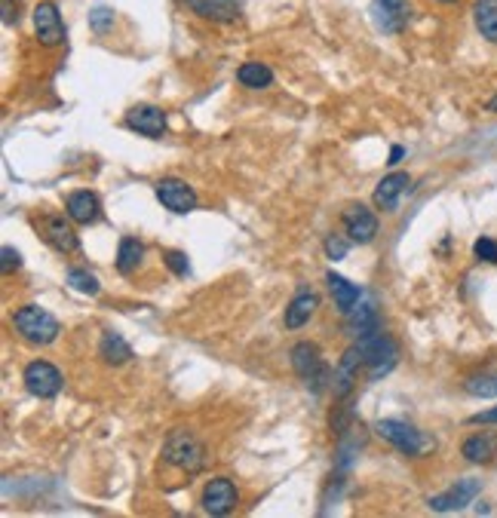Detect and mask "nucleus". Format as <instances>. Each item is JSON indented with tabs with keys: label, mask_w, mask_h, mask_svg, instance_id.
I'll use <instances>...</instances> for the list:
<instances>
[{
	"label": "nucleus",
	"mask_w": 497,
	"mask_h": 518,
	"mask_svg": "<svg viewBox=\"0 0 497 518\" xmlns=\"http://www.w3.org/2000/svg\"><path fill=\"white\" fill-rule=\"evenodd\" d=\"M289 356H292L295 375H298L301 381H305L307 390L323 393L325 386H332V371H329V365H325L323 350H320L316 344H310V341L295 344Z\"/></svg>",
	"instance_id": "nucleus-5"
},
{
	"label": "nucleus",
	"mask_w": 497,
	"mask_h": 518,
	"mask_svg": "<svg viewBox=\"0 0 497 518\" xmlns=\"http://www.w3.org/2000/svg\"><path fill=\"white\" fill-rule=\"evenodd\" d=\"M13 19H19V13H13V0H4V25H13Z\"/></svg>",
	"instance_id": "nucleus-35"
},
{
	"label": "nucleus",
	"mask_w": 497,
	"mask_h": 518,
	"mask_svg": "<svg viewBox=\"0 0 497 518\" xmlns=\"http://www.w3.org/2000/svg\"><path fill=\"white\" fill-rule=\"evenodd\" d=\"M485 111L497 114V92H494V96H492V98H488V102H485Z\"/></svg>",
	"instance_id": "nucleus-37"
},
{
	"label": "nucleus",
	"mask_w": 497,
	"mask_h": 518,
	"mask_svg": "<svg viewBox=\"0 0 497 518\" xmlns=\"http://www.w3.org/2000/svg\"><path fill=\"white\" fill-rule=\"evenodd\" d=\"M154 193H157L163 208H169V212L175 215H188L197 208V193H193L191 184L182 181V178H160V181L154 184Z\"/></svg>",
	"instance_id": "nucleus-12"
},
{
	"label": "nucleus",
	"mask_w": 497,
	"mask_h": 518,
	"mask_svg": "<svg viewBox=\"0 0 497 518\" xmlns=\"http://www.w3.org/2000/svg\"><path fill=\"white\" fill-rule=\"evenodd\" d=\"M184 6L200 15L206 22H219V25H228V22H237L239 15V0H184Z\"/></svg>",
	"instance_id": "nucleus-19"
},
{
	"label": "nucleus",
	"mask_w": 497,
	"mask_h": 518,
	"mask_svg": "<svg viewBox=\"0 0 497 518\" xmlns=\"http://www.w3.org/2000/svg\"><path fill=\"white\" fill-rule=\"evenodd\" d=\"M68 285L77 289V291H83V295H98V289H102L96 276H92L89 270H83V267H71V270H68Z\"/></svg>",
	"instance_id": "nucleus-28"
},
{
	"label": "nucleus",
	"mask_w": 497,
	"mask_h": 518,
	"mask_svg": "<svg viewBox=\"0 0 497 518\" xmlns=\"http://www.w3.org/2000/svg\"><path fill=\"white\" fill-rule=\"evenodd\" d=\"M353 239H344V236H325V254H329L332 261H341L347 258V249H351Z\"/></svg>",
	"instance_id": "nucleus-31"
},
{
	"label": "nucleus",
	"mask_w": 497,
	"mask_h": 518,
	"mask_svg": "<svg viewBox=\"0 0 497 518\" xmlns=\"http://www.w3.org/2000/svg\"><path fill=\"white\" fill-rule=\"evenodd\" d=\"M163 264L173 270L175 276H188L191 273L188 254H182V252H163Z\"/></svg>",
	"instance_id": "nucleus-32"
},
{
	"label": "nucleus",
	"mask_w": 497,
	"mask_h": 518,
	"mask_svg": "<svg viewBox=\"0 0 497 518\" xmlns=\"http://www.w3.org/2000/svg\"><path fill=\"white\" fill-rule=\"evenodd\" d=\"M473 22H476L479 34L497 46V0H476L473 4Z\"/></svg>",
	"instance_id": "nucleus-23"
},
{
	"label": "nucleus",
	"mask_w": 497,
	"mask_h": 518,
	"mask_svg": "<svg viewBox=\"0 0 497 518\" xmlns=\"http://www.w3.org/2000/svg\"><path fill=\"white\" fill-rule=\"evenodd\" d=\"M461 458L473 463V467H488V463L497 460V432L494 430H483L473 432L461 442Z\"/></svg>",
	"instance_id": "nucleus-15"
},
{
	"label": "nucleus",
	"mask_w": 497,
	"mask_h": 518,
	"mask_svg": "<svg viewBox=\"0 0 497 518\" xmlns=\"http://www.w3.org/2000/svg\"><path fill=\"white\" fill-rule=\"evenodd\" d=\"M433 4H442V6H452V4H457V0H433Z\"/></svg>",
	"instance_id": "nucleus-38"
},
{
	"label": "nucleus",
	"mask_w": 497,
	"mask_h": 518,
	"mask_svg": "<svg viewBox=\"0 0 497 518\" xmlns=\"http://www.w3.org/2000/svg\"><path fill=\"white\" fill-rule=\"evenodd\" d=\"M325 282H329L332 298H335V307L341 310V316H347V313H351L353 307L362 301V289H360V285L351 282V280H344V276L335 273V270H332V273L325 276Z\"/></svg>",
	"instance_id": "nucleus-21"
},
{
	"label": "nucleus",
	"mask_w": 497,
	"mask_h": 518,
	"mask_svg": "<svg viewBox=\"0 0 497 518\" xmlns=\"http://www.w3.org/2000/svg\"><path fill=\"white\" fill-rule=\"evenodd\" d=\"M22 384H25V390L31 393V396L52 399V396H59V393H61L65 377H61V371L52 365V362L34 359V362H28L25 371H22Z\"/></svg>",
	"instance_id": "nucleus-7"
},
{
	"label": "nucleus",
	"mask_w": 497,
	"mask_h": 518,
	"mask_svg": "<svg viewBox=\"0 0 497 518\" xmlns=\"http://www.w3.org/2000/svg\"><path fill=\"white\" fill-rule=\"evenodd\" d=\"M34 37L41 46H61L68 37L65 22H61V13L52 0H43V4L34 6Z\"/></svg>",
	"instance_id": "nucleus-11"
},
{
	"label": "nucleus",
	"mask_w": 497,
	"mask_h": 518,
	"mask_svg": "<svg viewBox=\"0 0 497 518\" xmlns=\"http://www.w3.org/2000/svg\"><path fill=\"white\" fill-rule=\"evenodd\" d=\"M316 307H320V295H316L314 289H301L298 295L289 301V307H286V313H283L286 328L295 331V328L307 326L310 316L316 313Z\"/></svg>",
	"instance_id": "nucleus-20"
},
{
	"label": "nucleus",
	"mask_w": 497,
	"mask_h": 518,
	"mask_svg": "<svg viewBox=\"0 0 497 518\" xmlns=\"http://www.w3.org/2000/svg\"><path fill=\"white\" fill-rule=\"evenodd\" d=\"M163 458L166 463H173L175 469H182V473H200L206 463V448L200 442L197 436H193L191 430L178 427L166 436V442H163Z\"/></svg>",
	"instance_id": "nucleus-4"
},
{
	"label": "nucleus",
	"mask_w": 497,
	"mask_h": 518,
	"mask_svg": "<svg viewBox=\"0 0 497 518\" xmlns=\"http://www.w3.org/2000/svg\"><path fill=\"white\" fill-rule=\"evenodd\" d=\"M22 267V254L13 249V245H4L0 249V270H4V276H10L13 270Z\"/></svg>",
	"instance_id": "nucleus-33"
},
{
	"label": "nucleus",
	"mask_w": 497,
	"mask_h": 518,
	"mask_svg": "<svg viewBox=\"0 0 497 518\" xmlns=\"http://www.w3.org/2000/svg\"><path fill=\"white\" fill-rule=\"evenodd\" d=\"M13 328L22 341H28L34 347H50L61 331L56 316H52L50 310H43V307H37V304L19 307V310L13 313Z\"/></svg>",
	"instance_id": "nucleus-3"
},
{
	"label": "nucleus",
	"mask_w": 497,
	"mask_h": 518,
	"mask_svg": "<svg viewBox=\"0 0 497 518\" xmlns=\"http://www.w3.org/2000/svg\"><path fill=\"white\" fill-rule=\"evenodd\" d=\"M402 157H406V148H399V144H396V148L390 151V160H387V163H390V166H399V163H402Z\"/></svg>",
	"instance_id": "nucleus-36"
},
{
	"label": "nucleus",
	"mask_w": 497,
	"mask_h": 518,
	"mask_svg": "<svg viewBox=\"0 0 497 518\" xmlns=\"http://www.w3.org/2000/svg\"><path fill=\"white\" fill-rule=\"evenodd\" d=\"M37 234L59 254L80 252V236H77L74 221L68 218V215H41V218H37Z\"/></svg>",
	"instance_id": "nucleus-6"
},
{
	"label": "nucleus",
	"mask_w": 497,
	"mask_h": 518,
	"mask_svg": "<svg viewBox=\"0 0 497 518\" xmlns=\"http://www.w3.org/2000/svg\"><path fill=\"white\" fill-rule=\"evenodd\" d=\"M473 254H476V261H485V264H497V239L479 236L476 243H473Z\"/></svg>",
	"instance_id": "nucleus-29"
},
{
	"label": "nucleus",
	"mask_w": 497,
	"mask_h": 518,
	"mask_svg": "<svg viewBox=\"0 0 497 518\" xmlns=\"http://www.w3.org/2000/svg\"><path fill=\"white\" fill-rule=\"evenodd\" d=\"M65 215L74 224L89 227V224H96L102 218V199H98L92 190H74V193H68V199H65Z\"/></svg>",
	"instance_id": "nucleus-17"
},
{
	"label": "nucleus",
	"mask_w": 497,
	"mask_h": 518,
	"mask_svg": "<svg viewBox=\"0 0 497 518\" xmlns=\"http://www.w3.org/2000/svg\"><path fill=\"white\" fill-rule=\"evenodd\" d=\"M470 423H473V427H479V423H483V427H488V423H497V405L485 408V412H479V414H473Z\"/></svg>",
	"instance_id": "nucleus-34"
},
{
	"label": "nucleus",
	"mask_w": 497,
	"mask_h": 518,
	"mask_svg": "<svg viewBox=\"0 0 497 518\" xmlns=\"http://www.w3.org/2000/svg\"><path fill=\"white\" fill-rule=\"evenodd\" d=\"M123 126L145 138H163L166 135V111H160L157 105H136L127 111Z\"/></svg>",
	"instance_id": "nucleus-13"
},
{
	"label": "nucleus",
	"mask_w": 497,
	"mask_h": 518,
	"mask_svg": "<svg viewBox=\"0 0 497 518\" xmlns=\"http://www.w3.org/2000/svg\"><path fill=\"white\" fill-rule=\"evenodd\" d=\"M483 494V478H457L452 488H445L436 497L427 500V506L433 509V513H457V509L470 506L473 500Z\"/></svg>",
	"instance_id": "nucleus-8"
},
{
	"label": "nucleus",
	"mask_w": 497,
	"mask_h": 518,
	"mask_svg": "<svg viewBox=\"0 0 497 518\" xmlns=\"http://www.w3.org/2000/svg\"><path fill=\"white\" fill-rule=\"evenodd\" d=\"M142 258H145V245L138 243L136 236H123L120 245H117V270L123 276L136 273L138 264H142Z\"/></svg>",
	"instance_id": "nucleus-26"
},
{
	"label": "nucleus",
	"mask_w": 497,
	"mask_h": 518,
	"mask_svg": "<svg viewBox=\"0 0 497 518\" xmlns=\"http://www.w3.org/2000/svg\"><path fill=\"white\" fill-rule=\"evenodd\" d=\"M237 80L239 87L246 89H267L270 83H274V71H270L264 61H243V65L237 68Z\"/></svg>",
	"instance_id": "nucleus-25"
},
{
	"label": "nucleus",
	"mask_w": 497,
	"mask_h": 518,
	"mask_svg": "<svg viewBox=\"0 0 497 518\" xmlns=\"http://www.w3.org/2000/svg\"><path fill=\"white\" fill-rule=\"evenodd\" d=\"M371 19H375V28L384 31V34H402L411 19V6L408 0H375Z\"/></svg>",
	"instance_id": "nucleus-14"
},
{
	"label": "nucleus",
	"mask_w": 497,
	"mask_h": 518,
	"mask_svg": "<svg viewBox=\"0 0 497 518\" xmlns=\"http://www.w3.org/2000/svg\"><path fill=\"white\" fill-rule=\"evenodd\" d=\"M375 432L399 454H406V458H427V454L436 451V439L417 430L415 423L402 421V417H380L375 423Z\"/></svg>",
	"instance_id": "nucleus-1"
},
{
	"label": "nucleus",
	"mask_w": 497,
	"mask_h": 518,
	"mask_svg": "<svg viewBox=\"0 0 497 518\" xmlns=\"http://www.w3.org/2000/svg\"><path fill=\"white\" fill-rule=\"evenodd\" d=\"M408 184H411L408 172L384 175L378 181L375 193H371V203H375V208H384V212H396V206H399V197L408 190Z\"/></svg>",
	"instance_id": "nucleus-18"
},
{
	"label": "nucleus",
	"mask_w": 497,
	"mask_h": 518,
	"mask_svg": "<svg viewBox=\"0 0 497 518\" xmlns=\"http://www.w3.org/2000/svg\"><path fill=\"white\" fill-rule=\"evenodd\" d=\"M98 356H102V362H108V365H127L132 359V347L123 341L117 331H105L102 341H98Z\"/></svg>",
	"instance_id": "nucleus-24"
},
{
	"label": "nucleus",
	"mask_w": 497,
	"mask_h": 518,
	"mask_svg": "<svg viewBox=\"0 0 497 518\" xmlns=\"http://www.w3.org/2000/svg\"><path fill=\"white\" fill-rule=\"evenodd\" d=\"M200 504H203L206 515H228L234 513L239 504V491L230 478L215 476L203 485V494H200Z\"/></svg>",
	"instance_id": "nucleus-9"
},
{
	"label": "nucleus",
	"mask_w": 497,
	"mask_h": 518,
	"mask_svg": "<svg viewBox=\"0 0 497 518\" xmlns=\"http://www.w3.org/2000/svg\"><path fill=\"white\" fill-rule=\"evenodd\" d=\"M341 227H344L347 239H353L356 245H369L378 236V215L369 206L351 203L341 212Z\"/></svg>",
	"instance_id": "nucleus-10"
},
{
	"label": "nucleus",
	"mask_w": 497,
	"mask_h": 518,
	"mask_svg": "<svg viewBox=\"0 0 497 518\" xmlns=\"http://www.w3.org/2000/svg\"><path fill=\"white\" fill-rule=\"evenodd\" d=\"M360 365H362V356H360V347H351L341 362L335 365V375H332V390H335V399H347L353 393L356 381H360Z\"/></svg>",
	"instance_id": "nucleus-16"
},
{
	"label": "nucleus",
	"mask_w": 497,
	"mask_h": 518,
	"mask_svg": "<svg viewBox=\"0 0 497 518\" xmlns=\"http://www.w3.org/2000/svg\"><path fill=\"white\" fill-rule=\"evenodd\" d=\"M114 25V10H108V6H96V10L89 13V28L96 31V34H108Z\"/></svg>",
	"instance_id": "nucleus-30"
},
{
	"label": "nucleus",
	"mask_w": 497,
	"mask_h": 518,
	"mask_svg": "<svg viewBox=\"0 0 497 518\" xmlns=\"http://www.w3.org/2000/svg\"><path fill=\"white\" fill-rule=\"evenodd\" d=\"M344 319H347V328H351L353 338L366 335V331H371V328H380L378 307L371 304V301H360V304H356L353 310L344 316Z\"/></svg>",
	"instance_id": "nucleus-22"
},
{
	"label": "nucleus",
	"mask_w": 497,
	"mask_h": 518,
	"mask_svg": "<svg viewBox=\"0 0 497 518\" xmlns=\"http://www.w3.org/2000/svg\"><path fill=\"white\" fill-rule=\"evenodd\" d=\"M464 390L476 399H492L497 396V371L485 368V371H476V375L464 377Z\"/></svg>",
	"instance_id": "nucleus-27"
},
{
	"label": "nucleus",
	"mask_w": 497,
	"mask_h": 518,
	"mask_svg": "<svg viewBox=\"0 0 497 518\" xmlns=\"http://www.w3.org/2000/svg\"><path fill=\"white\" fill-rule=\"evenodd\" d=\"M356 347H360V356H362V365L369 368V377L371 381H380L384 375H390L399 362V347L384 328H371L366 335L356 338Z\"/></svg>",
	"instance_id": "nucleus-2"
}]
</instances>
